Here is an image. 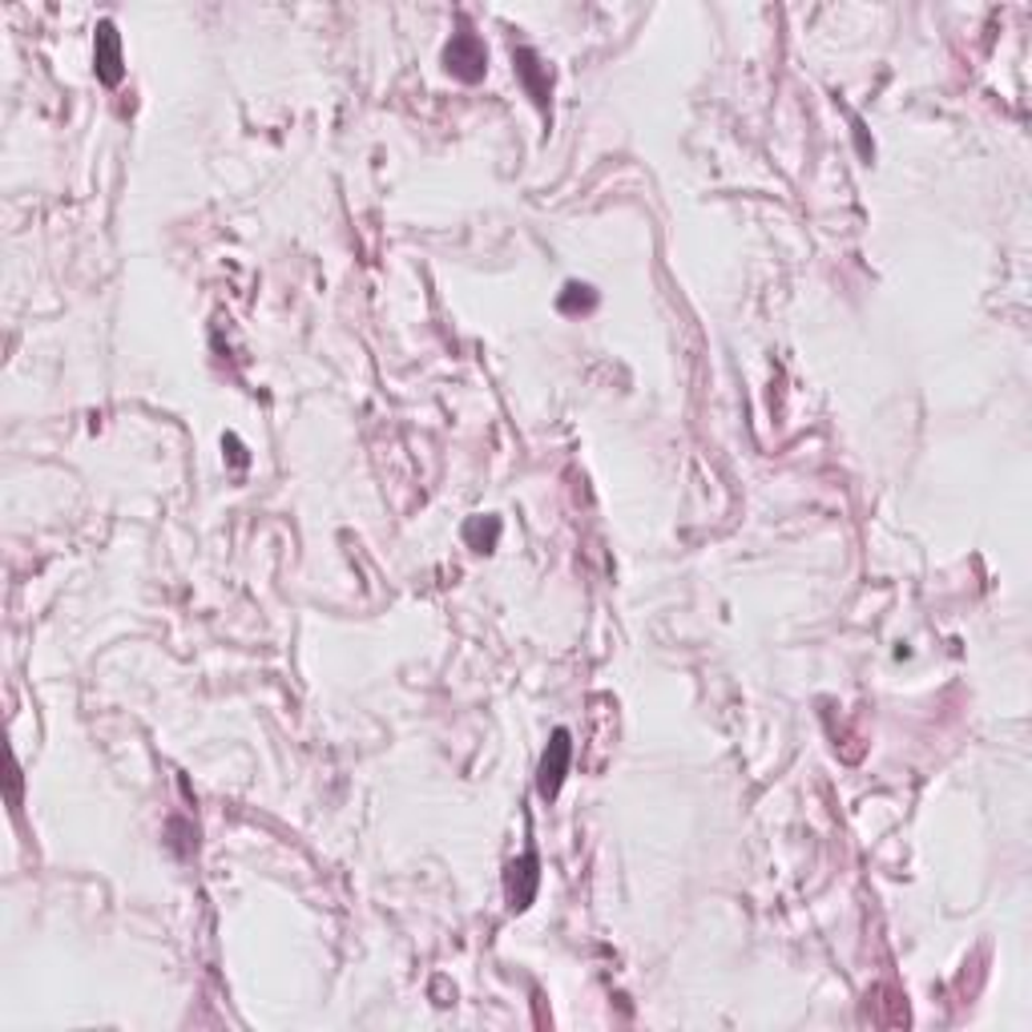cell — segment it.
<instances>
[{"instance_id":"cell-1","label":"cell","mask_w":1032,"mask_h":1032,"mask_svg":"<svg viewBox=\"0 0 1032 1032\" xmlns=\"http://www.w3.org/2000/svg\"><path fill=\"white\" fill-rule=\"evenodd\" d=\"M444 69L460 82H481L484 69H488V53H484V41L476 33H456L444 49Z\"/></svg>"},{"instance_id":"cell-2","label":"cell","mask_w":1032,"mask_h":1032,"mask_svg":"<svg viewBox=\"0 0 1032 1032\" xmlns=\"http://www.w3.org/2000/svg\"><path fill=\"white\" fill-rule=\"evenodd\" d=\"M569 759H573V742H569V730H557L549 742V751H545V759H540V795L545 798H557V791H561L565 774H569Z\"/></svg>"},{"instance_id":"cell-3","label":"cell","mask_w":1032,"mask_h":1032,"mask_svg":"<svg viewBox=\"0 0 1032 1032\" xmlns=\"http://www.w3.org/2000/svg\"><path fill=\"white\" fill-rule=\"evenodd\" d=\"M537 883H540V871H537V856H520L508 863L505 871V895H508V907L513 912H525L528 903H533V895H537Z\"/></svg>"},{"instance_id":"cell-4","label":"cell","mask_w":1032,"mask_h":1032,"mask_svg":"<svg viewBox=\"0 0 1032 1032\" xmlns=\"http://www.w3.org/2000/svg\"><path fill=\"white\" fill-rule=\"evenodd\" d=\"M94 61H97V77L106 85H118L121 82V36L118 29H114V21H101L97 24V36H94Z\"/></svg>"},{"instance_id":"cell-5","label":"cell","mask_w":1032,"mask_h":1032,"mask_svg":"<svg viewBox=\"0 0 1032 1032\" xmlns=\"http://www.w3.org/2000/svg\"><path fill=\"white\" fill-rule=\"evenodd\" d=\"M496 537H501V520L496 516H472L469 525H464V540H469L472 549H481V552H488L496 545Z\"/></svg>"},{"instance_id":"cell-6","label":"cell","mask_w":1032,"mask_h":1032,"mask_svg":"<svg viewBox=\"0 0 1032 1032\" xmlns=\"http://www.w3.org/2000/svg\"><path fill=\"white\" fill-rule=\"evenodd\" d=\"M598 307V294L593 287H581V282H569L561 294V311L565 315H577V311H593Z\"/></svg>"}]
</instances>
